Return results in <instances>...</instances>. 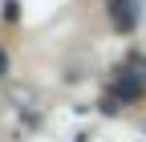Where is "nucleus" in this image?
<instances>
[{
    "instance_id": "obj_3",
    "label": "nucleus",
    "mask_w": 146,
    "mask_h": 142,
    "mask_svg": "<svg viewBox=\"0 0 146 142\" xmlns=\"http://www.w3.org/2000/svg\"><path fill=\"white\" fill-rule=\"evenodd\" d=\"M16 16H21V4L16 0H4V21H16Z\"/></svg>"
},
{
    "instance_id": "obj_1",
    "label": "nucleus",
    "mask_w": 146,
    "mask_h": 142,
    "mask_svg": "<svg viewBox=\"0 0 146 142\" xmlns=\"http://www.w3.org/2000/svg\"><path fill=\"white\" fill-rule=\"evenodd\" d=\"M142 90H146L142 69H118L114 81H110V98H114V102H138Z\"/></svg>"
},
{
    "instance_id": "obj_5",
    "label": "nucleus",
    "mask_w": 146,
    "mask_h": 142,
    "mask_svg": "<svg viewBox=\"0 0 146 142\" xmlns=\"http://www.w3.org/2000/svg\"><path fill=\"white\" fill-rule=\"evenodd\" d=\"M138 69H142V81H146V61H142V65H138Z\"/></svg>"
},
{
    "instance_id": "obj_2",
    "label": "nucleus",
    "mask_w": 146,
    "mask_h": 142,
    "mask_svg": "<svg viewBox=\"0 0 146 142\" xmlns=\"http://www.w3.org/2000/svg\"><path fill=\"white\" fill-rule=\"evenodd\" d=\"M106 16L118 33H134L142 21V8H138V0H106Z\"/></svg>"
},
{
    "instance_id": "obj_4",
    "label": "nucleus",
    "mask_w": 146,
    "mask_h": 142,
    "mask_svg": "<svg viewBox=\"0 0 146 142\" xmlns=\"http://www.w3.org/2000/svg\"><path fill=\"white\" fill-rule=\"evenodd\" d=\"M4 73H8V53L0 49V77H4Z\"/></svg>"
}]
</instances>
